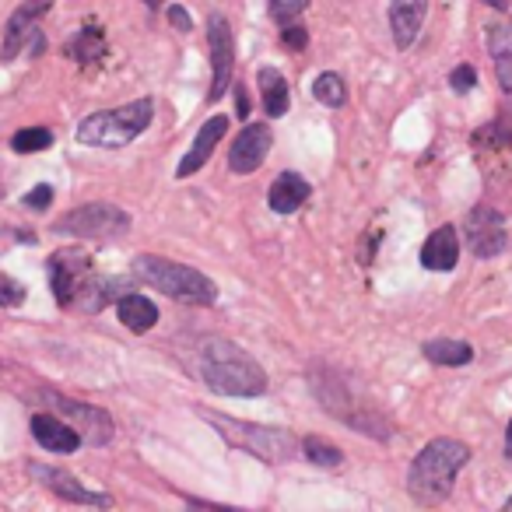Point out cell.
<instances>
[{"instance_id": "obj_3", "label": "cell", "mask_w": 512, "mask_h": 512, "mask_svg": "<svg viewBox=\"0 0 512 512\" xmlns=\"http://www.w3.org/2000/svg\"><path fill=\"white\" fill-rule=\"evenodd\" d=\"M134 274L137 281L158 288L162 295L176 302H190V306H214L218 302V288L207 274L193 271L186 264H176V260H162V256H137L134 260Z\"/></svg>"}, {"instance_id": "obj_13", "label": "cell", "mask_w": 512, "mask_h": 512, "mask_svg": "<svg viewBox=\"0 0 512 512\" xmlns=\"http://www.w3.org/2000/svg\"><path fill=\"white\" fill-rule=\"evenodd\" d=\"M50 8H53V0H22V4H18V11L11 15L8 29H4V46H0V60H15L18 53H22L25 39L36 36V32H32V25H36L39 18H43Z\"/></svg>"}, {"instance_id": "obj_30", "label": "cell", "mask_w": 512, "mask_h": 512, "mask_svg": "<svg viewBox=\"0 0 512 512\" xmlns=\"http://www.w3.org/2000/svg\"><path fill=\"white\" fill-rule=\"evenodd\" d=\"M474 85H477V71L470 64H460L453 74H449V88H453V92L467 95V92H474Z\"/></svg>"}, {"instance_id": "obj_8", "label": "cell", "mask_w": 512, "mask_h": 512, "mask_svg": "<svg viewBox=\"0 0 512 512\" xmlns=\"http://www.w3.org/2000/svg\"><path fill=\"white\" fill-rule=\"evenodd\" d=\"M207 43H211V71H214L207 102H218L228 92V85H232V71H235V39L228 18L221 15L207 18Z\"/></svg>"}, {"instance_id": "obj_12", "label": "cell", "mask_w": 512, "mask_h": 512, "mask_svg": "<svg viewBox=\"0 0 512 512\" xmlns=\"http://www.w3.org/2000/svg\"><path fill=\"white\" fill-rule=\"evenodd\" d=\"M29 474L36 477V481H43L53 495L67 498V502H74V505H99V509H106V505H109V495H102V491H88L78 477L67 474V470H60V467H43V463H32Z\"/></svg>"}, {"instance_id": "obj_35", "label": "cell", "mask_w": 512, "mask_h": 512, "mask_svg": "<svg viewBox=\"0 0 512 512\" xmlns=\"http://www.w3.org/2000/svg\"><path fill=\"white\" fill-rule=\"evenodd\" d=\"M235 109H239V120H249V95H246V88H235Z\"/></svg>"}, {"instance_id": "obj_14", "label": "cell", "mask_w": 512, "mask_h": 512, "mask_svg": "<svg viewBox=\"0 0 512 512\" xmlns=\"http://www.w3.org/2000/svg\"><path fill=\"white\" fill-rule=\"evenodd\" d=\"M225 130H228V116H225V113H221V116H207L204 127H200V130H197V137H193V148L186 151L183 162H179L176 179H190L197 169H204V162L211 158V151L221 144Z\"/></svg>"}, {"instance_id": "obj_26", "label": "cell", "mask_w": 512, "mask_h": 512, "mask_svg": "<svg viewBox=\"0 0 512 512\" xmlns=\"http://www.w3.org/2000/svg\"><path fill=\"white\" fill-rule=\"evenodd\" d=\"M11 148H15L18 155H36V151L53 148V134L46 127H25L11 137Z\"/></svg>"}, {"instance_id": "obj_6", "label": "cell", "mask_w": 512, "mask_h": 512, "mask_svg": "<svg viewBox=\"0 0 512 512\" xmlns=\"http://www.w3.org/2000/svg\"><path fill=\"white\" fill-rule=\"evenodd\" d=\"M57 232L78 235V239H116L130 232V214L116 204H81L57 221Z\"/></svg>"}, {"instance_id": "obj_5", "label": "cell", "mask_w": 512, "mask_h": 512, "mask_svg": "<svg viewBox=\"0 0 512 512\" xmlns=\"http://www.w3.org/2000/svg\"><path fill=\"white\" fill-rule=\"evenodd\" d=\"M204 418L218 428L221 439H228L235 449H249V453H256L267 463L292 460V456L302 449V442L295 439L288 428L246 425V421H235V418H228V414H204Z\"/></svg>"}, {"instance_id": "obj_29", "label": "cell", "mask_w": 512, "mask_h": 512, "mask_svg": "<svg viewBox=\"0 0 512 512\" xmlns=\"http://www.w3.org/2000/svg\"><path fill=\"white\" fill-rule=\"evenodd\" d=\"M22 302H25V285H18L8 274H0V309L22 306Z\"/></svg>"}, {"instance_id": "obj_27", "label": "cell", "mask_w": 512, "mask_h": 512, "mask_svg": "<svg viewBox=\"0 0 512 512\" xmlns=\"http://www.w3.org/2000/svg\"><path fill=\"white\" fill-rule=\"evenodd\" d=\"M102 50H106V43H102V32H95V29L78 32V39L71 43V53H74V57H81V64L102 57Z\"/></svg>"}, {"instance_id": "obj_21", "label": "cell", "mask_w": 512, "mask_h": 512, "mask_svg": "<svg viewBox=\"0 0 512 512\" xmlns=\"http://www.w3.org/2000/svg\"><path fill=\"white\" fill-rule=\"evenodd\" d=\"M256 81H260V95H264V109L271 120H278V116L288 113V102H292V95H288V81L281 78L274 67H260V74H256Z\"/></svg>"}, {"instance_id": "obj_36", "label": "cell", "mask_w": 512, "mask_h": 512, "mask_svg": "<svg viewBox=\"0 0 512 512\" xmlns=\"http://www.w3.org/2000/svg\"><path fill=\"white\" fill-rule=\"evenodd\" d=\"M505 456L512 460V421H509V428H505Z\"/></svg>"}, {"instance_id": "obj_7", "label": "cell", "mask_w": 512, "mask_h": 512, "mask_svg": "<svg viewBox=\"0 0 512 512\" xmlns=\"http://www.w3.org/2000/svg\"><path fill=\"white\" fill-rule=\"evenodd\" d=\"M463 232H467V246L477 260H491L509 246V232H505V218L502 211L488 204H477L474 211L463 221Z\"/></svg>"}, {"instance_id": "obj_23", "label": "cell", "mask_w": 512, "mask_h": 512, "mask_svg": "<svg viewBox=\"0 0 512 512\" xmlns=\"http://www.w3.org/2000/svg\"><path fill=\"white\" fill-rule=\"evenodd\" d=\"M425 358L432 365H446V369H460L474 358V348L467 341H449V337H435L425 344Z\"/></svg>"}, {"instance_id": "obj_18", "label": "cell", "mask_w": 512, "mask_h": 512, "mask_svg": "<svg viewBox=\"0 0 512 512\" xmlns=\"http://www.w3.org/2000/svg\"><path fill=\"white\" fill-rule=\"evenodd\" d=\"M32 435L43 449L50 453H74L81 446V435L74 425L53 418V414H32Z\"/></svg>"}, {"instance_id": "obj_24", "label": "cell", "mask_w": 512, "mask_h": 512, "mask_svg": "<svg viewBox=\"0 0 512 512\" xmlns=\"http://www.w3.org/2000/svg\"><path fill=\"white\" fill-rule=\"evenodd\" d=\"M313 95H316V102H320V106L341 109L344 102H348V85H344L341 74L327 71V74H320V78L313 81Z\"/></svg>"}, {"instance_id": "obj_15", "label": "cell", "mask_w": 512, "mask_h": 512, "mask_svg": "<svg viewBox=\"0 0 512 512\" xmlns=\"http://www.w3.org/2000/svg\"><path fill=\"white\" fill-rule=\"evenodd\" d=\"M428 18V0H390V32L397 50H411Z\"/></svg>"}, {"instance_id": "obj_4", "label": "cell", "mask_w": 512, "mask_h": 512, "mask_svg": "<svg viewBox=\"0 0 512 512\" xmlns=\"http://www.w3.org/2000/svg\"><path fill=\"white\" fill-rule=\"evenodd\" d=\"M151 120H155V102L151 99L127 102L120 109H102V113L81 120L78 141L88 144V148H127L130 141H137L151 127Z\"/></svg>"}, {"instance_id": "obj_37", "label": "cell", "mask_w": 512, "mask_h": 512, "mask_svg": "<svg viewBox=\"0 0 512 512\" xmlns=\"http://www.w3.org/2000/svg\"><path fill=\"white\" fill-rule=\"evenodd\" d=\"M488 4H491L495 11H509V0H488Z\"/></svg>"}, {"instance_id": "obj_22", "label": "cell", "mask_w": 512, "mask_h": 512, "mask_svg": "<svg viewBox=\"0 0 512 512\" xmlns=\"http://www.w3.org/2000/svg\"><path fill=\"white\" fill-rule=\"evenodd\" d=\"M123 288H127V281H120V278L85 281V285L78 288V299H74V302H81V309H88V313H99L102 306H109V302H120V295H127Z\"/></svg>"}, {"instance_id": "obj_33", "label": "cell", "mask_w": 512, "mask_h": 512, "mask_svg": "<svg viewBox=\"0 0 512 512\" xmlns=\"http://www.w3.org/2000/svg\"><path fill=\"white\" fill-rule=\"evenodd\" d=\"M285 46L288 50H306V43H309V32L306 29H299V25H285Z\"/></svg>"}, {"instance_id": "obj_20", "label": "cell", "mask_w": 512, "mask_h": 512, "mask_svg": "<svg viewBox=\"0 0 512 512\" xmlns=\"http://www.w3.org/2000/svg\"><path fill=\"white\" fill-rule=\"evenodd\" d=\"M116 316L123 320V327H130L134 334H144L158 323V306L148 299V295H137V292H127L120 295L116 302Z\"/></svg>"}, {"instance_id": "obj_19", "label": "cell", "mask_w": 512, "mask_h": 512, "mask_svg": "<svg viewBox=\"0 0 512 512\" xmlns=\"http://www.w3.org/2000/svg\"><path fill=\"white\" fill-rule=\"evenodd\" d=\"M309 193H313V190H309V183L299 176V172H281V176L271 183V193H267V200H271V211L295 214L309 200Z\"/></svg>"}, {"instance_id": "obj_11", "label": "cell", "mask_w": 512, "mask_h": 512, "mask_svg": "<svg viewBox=\"0 0 512 512\" xmlns=\"http://www.w3.org/2000/svg\"><path fill=\"white\" fill-rule=\"evenodd\" d=\"M88 274V256L78 253V249H60V253L50 256V288L53 299L60 306H74L78 299V288L85 285Z\"/></svg>"}, {"instance_id": "obj_28", "label": "cell", "mask_w": 512, "mask_h": 512, "mask_svg": "<svg viewBox=\"0 0 512 512\" xmlns=\"http://www.w3.org/2000/svg\"><path fill=\"white\" fill-rule=\"evenodd\" d=\"M267 4H271V18L278 25H292L309 8V0H267Z\"/></svg>"}, {"instance_id": "obj_1", "label": "cell", "mask_w": 512, "mask_h": 512, "mask_svg": "<svg viewBox=\"0 0 512 512\" xmlns=\"http://www.w3.org/2000/svg\"><path fill=\"white\" fill-rule=\"evenodd\" d=\"M470 463V446L460 439H432L418 456H414L411 470H407V491L414 502L421 505H439L449 498L453 481L463 467Z\"/></svg>"}, {"instance_id": "obj_31", "label": "cell", "mask_w": 512, "mask_h": 512, "mask_svg": "<svg viewBox=\"0 0 512 512\" xmlns=\"http://www.w3.org/2000/svg\"><path fill=\"white\" fill-rule=\"evenodd\" d=\"M22 204L29 207V211H46V207L53 204V186H50V183H39L36 190L25 193Z\"/></svg>"}, {"instance_id": "obj_39", "label": "cell", "mask_w": 512, "mask_h": 512, "mask_svg": "<svg viewBox=\"0 0 512 512\" xmlns=\"http://www.w3.org/2000/svg\"><path fill=\"white\" fill-rule=\"evenodd\" d=\"M148 4H151V8H158V0H148Z\"/></svg>"}, {"instance_id": "obj_2", "label": "cell", "mask_w": 512, "mask_h": 512, "mask_svg": "<svg viewBox=\"0 0 512 512\" xmlns=\"http://www.w3.org/2000/svg\"><path fill=\"white\" fill-rule=\"evenodd\" d=\"M200 376L221 397H260L267 390V372L232 341L207 344Z\"/></svg>"}, {"instance_id": "obj_17", "label": "cell", "mask_w": 512, "mask_h": 512, "mask_svg": "<svg viewBox=\"0 0 512 512\" xmlns=\"http://www.w3.org/2000/svg\"><path fill=\"white\" fill-rule=\"evenodd\" d=\"M456 260H460V235H456V228H435L425 239V246H421V267L425 271H453Z\"/></svg>"}, {"instance_id": "obj_32", "label": "cell", "mask_w": 512, "mask_h": 512, "mask_svg": "<svg viewBox=\"0 0 512 512\" xmlns=\"http://www.w3.org/2000/svg\"><path fill=\"white\" fill-rule=\"evenodd\" d=\"M474 141H477V144H481V141H488V148H505V144H509L512 137L505 134V127H502V123H491V127L477 130V134H474Z\"/></svg>"}, {"instance_id": "obj_25", "label": "cell", "mask_w": 512, "mask_h": 512, "mask_svg": "<svg viewBox=\"0 0 512 512\" xmlns=\"http://www.w3.org/2000/svg\"><path fill=\"white\" fill-rule=\"evenodd\" d=\"M302 453H306L309 463H316V467H341L344 463V453L334 446V442L320 439V435H306L302 439Z\"/></svg>"}, {"instance_id": "obj_16", "label": "cell", "mask_w": 512, "mask_h": 512, "mask_svg": "<svg viewBox=\"0 0 512 512\" xmlns=\"http://www.w3.org/2000/svg\"><path fill=\"white\" fill-rule=\"evenodd\" d=\"M484 43H488L498 85H502V92H512V18H495L484 29Z\"/></svg>"}, {"instance_id": "obj_34", "label": "cell", "mask_w": 512, "mask_h": 512, "mask_svg": "<svg viewBox=\"0 0 512 512\" xmlns=\"http://www.w3.org/2000/svg\"><path fill=\"white\" fill-rule=\"evenodd\" d=\"M169 22L176 25L179 32H190V29H193V18L186 15V8H183V4H172V8H169Z\"/></svg>"}, {"instance_id": "obj_38", "label": "cell", "mask_w": 512, "mask_h": 512, "mask_svg": "<svg viewBox=\"0 0 512 512\" xmlns=\"http://www.w3.org/2000/svg\"><path fill=\"white\" fill-rule=\"evenodd\" d=\"M502 509H505V512H512V495L505 498V505H502Z\"/></svg>"}, {"instance_id": "obj_9", "label": "cell", "mask_w": 512, "mask_h": 512, "mask_svg": "<svg viewBox=\"0 0 512 512\" xmlns=\"http://www.w3.org/2000/svg\"><path fill=\"white\" fill-rule=\"evenodd\" d=\"M50 404L57 407L64 418H71V425L78 428L81 442L88 446H106L113 439V418H109L102 407H92V404H78V400L64 397V393H46Z\"/></svg>"}, {"instance_id": "obj_10", "label": "cell", "mask_w": 512, "mask_h": 512, "mask_svg": "<svg viewBox=\"0 0 512 512\" xmlns=\"http://www.w3.org/2000/svg\"><path fill=\"white\" fill-rule=\"evenodd\" d=\"M271 144H274V137L267 123H246L242 134L232 141V148H228V169L239 172V176L256 172L264 165V158L271 155Z\"/></svg>"}]
</instances>
